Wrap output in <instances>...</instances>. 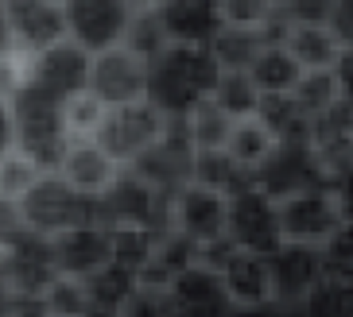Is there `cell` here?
Segmentation results:
<instances>
[{
    "label": "cell",
    "instance_id": "cell-1",
    "mask_svg": "<svg viewBox=\"0 0 353 317\" xmlns=\"http://www.w3.org/2000/svg\"><path fill=\"white\" fill-rule=\"evenodd\" d=\"M221 74L225 70L210 47H167L156 62H148V105H156L167 120H187L214 97Z\"/></svg>",
    "mask_w": 353,
    "mask_h": 317
},
{
    "label": "cell",
    "instance_id": "cell-2",
    "mask_svg": "<svg viewBox=\"0 0 353 317\" xmlns=\"http://www.w3.org/2000/svg\"><path fill=\"white\" fill-rule=\"evenodd\" d=\"M8 105L16 120V151L28 155L43 174H63V163L74 147L70 124H66L70 101L39 89L35 82H23Z\"/></svg>",
    "mask_w": 353,
    "mask_h": 317
},
{
    "label": "cell",
    "instance_id": "cell-3",
    "mask_svg": "<svg viewBox=\"0 0 353 317\" xmlns=\"http://www.w3.org/2000/svg\"><path fill=\"white\" fill-rule=\"evenodd\" d=\"M20 205L28 217V228L39 236H51V240L74 232V228L101 225V197L74 190L63 174H43Z\"/></svg>",
    "mask_w": 353,
    "mask_h": 317
},
{
    "label": "cell",
    "instance_id": "cell-4",
    "mask_svg": "<svg viewBox=\"0 0 353 317\" xmlns=\"http://www.w3.org/2000/svg\"><path fill=\"white\" fill-rule=\"evenodd\" d=\"M167 128H171V120L159 113L156 105L136 101V105H121V109H109V113H105L101 128L94 132V144L101 147L121 171H128V166H136L159 140H163Z\"/></svg>",
    "mask_w": 353,
    "mask_h": 317
},
{
    "label": "cell",
    "instance_id": "cell-5",
    "mask_svg": "<svg viewBox=\"0 0 353 317\" xmlns=\"http://www.w3.org/2000/svg\"><path fill=\"white\" fill-rule=\"evenodd\" d=\"M171 205H175V197L159 194L156 186H148L132 171H121V178L101 194V225L163 236L171 232Z\"/></svg>",
    "mask_w": 353,
    "mask_h": 317
},
{
    "label": "cell",
    "instance_id": "cell-6",
    "mask_svg": "<svg viewBox=\"0 0 353 317\" xmlns=\"http://www.w3.org/2000/svg\"><path fill=\"white\" fill-rule=\"evenodd\" d=\"M66 35L82 51L97 54L125 47V35L136 20V8L128 0H66Z\"/></svg>",
    "mask_w": 353,
    "mask_h": 317
},
{
    "label": "cell",
    "instance_id": "cell-7",
    "mask_svg": "<svg viewBox=\"0 0 353 317\" xmlns=\"http://www.w3.org/2000/svg\"><path fill=\"white\" fill-rule=\"evenodd\" d=\"M256 186L272 201H288L307 190H330V174L314 144H276L268 163L256 171Z\"/></svg>",
    "mask_w": 353,
    "mask_h": 317
},
{
    "label": "cell",
    "instance_id": "cell-8",
    "mask_svg": "<svg viewBox=\"0 0 353 317\" xmlns=\"http://www.w3.org/2000/svg\"><path fill=\"white\" fill-rule=\"evenodd\" d=\"M229 244L237 252H256V256H276L283 248V228H280V201H272L260 186L245 194L229 197V225H225Z\"/></svg>",
    "mask_w": 353,
    "mask_h": 317
},
{
    "label": "cell",
    "instance_id": "cell-9",
    "mask_svg": "<svg viewBox=\"0 0 353 317\" xmlns=\"http://www.w3.org/2000/svg\"><path fill=\"white\" fill-rule=\"evenodd\" d=\"M194 155H198V147L190 144L187 120H171L163 140L128 171L136 178H144L148 186H156L159 194L179 197L187 186H194Z\"/></svg>",
    "mask_w": 353,
    "mask_h": 317
},
{
    "label": "cell",
    "instance_id": "cell-10",
    "mask_svg": "<svg viewBox=\"0 0 353 317\" xmlns=\"http://www.w3.org/2000/svg\"><path fill=\"white\" fill-rule=\"evenodd\" d=\"M342 225H345L342 209H338L330 190H307V194H295V197H288V201H280L283 244L322 248Z\"/></svg>",
    "mask_w": 353,
    "mask_h": 317
},
{
    "label": "cell",
    "instance_id": "cell-11",
    "mask_svg": "<svg viewBox=\"0 0 353 317\" xmlns=\"http://www.w3.org/2000/svg\"><path fill=\"white\" fill-rule=\"evenodd\" d=\"M28 62V82H35L39 89L63 97V101H74L90 93V78H94V54L82 51L78 43H59L51 51L35 54V58H23Z\"/></svg>",
    "mask_w": 353,
    "mask_h": 317
},
{
    "label": "cell",
    "instance_id": "cell-12",
    "mask_svg": "<svg viewBox=\"0 0 353 317\" xmlns=\"http://www.w3.org/2000/svg\"><path fill=\"white\" fill-rule=\"evenodd\" d=\"M90 93L105 109H121V105L148 101V62L136 58L128 47L105 51L94 58V78H90Z\"/></svg>",
    "mask_w": 353,
    "mask_h": 317
},
{
    "label": "cell",
    "instance_id": "cell-13",
    "mask_svg": "<svg viewBox=\"0 0 353 317\" xmlns=\"http://www.w3.org/2000/svg\"><path fill=\"white\" fill-rule=\"evenodd\" d=\"M4 4H8L16 54H23V58H35V54L70 39L63 4H54V0H4Z\"/></svg>",
    "mask_w": 353,
    "mask_h": 317
},
{
    "label": "cell",
    "instance_id": "cell-14",
    "mask_svg": "<svg viewBox=\"0 0 353 317\" xmlns=\"http://www.w3.org/2000/svg\"><path fill=\"white\" fill-rule=\"evenodd\" d=\"M225 225H229V197L214 194L206 186H187L171 205V228L179 236H187L194 248L225 240Z\"/></svg>",
    "mask_w": 353,
    "mask_h": 317
},
{
    "label": "cell",
    "instance_id": "cell-15",
    "mask_svg": "<svg viewBox=\"0 0 353 317\" xmlns=\"http://www.w3.org/2000/svg\"><path fill=\"white\" fill-rule=\"evenodd\" d=\"M326 283V259L322 248L311 244H283L272 256V287L276 302L283 306H307V298Z\"/></svg>",
    "mask_w": 353,
    "mask_h": 317
},
{
    "label": "cell",
    "instance_id": "cell-16",
    "mask_svg": "<svg viewBox=\"0 0 353 317\" xmlns=\"http://www.w3.org/2000/svg\"><path fill=\"white\" fill-rule=\"evenodd\" d=\"M163 294H167V306H171V317H229L237 309L229 302V290L218 271L198 263L171 278V287Z\"/></svg>",
    "mask_w": 353,
    "mask_h": 317
},
{
    "label": "cell",
    "instance_id": "cell-17",
    "mask_svg": "<svg viewBox=\"0 0 353 317\" xmlns=\"http://www.w3.org/2000/svg\"><path fill=\"white\" fill-rule=\"evenodd\" d=\"M156 12L171 47H214V39L225 31L221 0H163Z\"/></svg>",
    "mask_w": 353,
    "mask_h": 317
},
{
    "label": "cell",
    "instance_id": "cell-18",
    "mask_svg": "<svg viewBox=\"0 0 353 317\" xmlns=\"http://www.w3.org/2000/svg\"><path fill=\"white\" fill-rule=\"evenodd\" d=\"M4 271L12 278L16 298H43L47 287L59 278V263H54V240L39 232H28L20 244L4 252Z\"/></svg>",
    "mask_w": 353,
    "mask_h": 317
},
{
    "label": "cell",
    "instance_id": "cell-19",
    "mask_svg": "<svg viewBox=\"0 0 353 317\" xmlns=\"http://www.w3.org/2000/svg\"><path fill=\"white\" fill-rule=\"evenodd\" d=\"M54 263H59V275L85 283L101 267L113 263V236H109V228L90 225V228H74V232L59 236L54 240Z\"/></svg>",
    "mask_w": 353,
    "mask_h": 317
},
{
    "label": "cell",
    "instance_id": "cell-20",
    "mask_svg": "<svg viewBox=\"0 0 353 317\" xmlns=\"http://www.w3.org/2000/svg\"><path fill=\"white\" fill-rule=\"evenodd\" d=\"M221 283L229 290V302L237 309L268 306L276 302V287H272V256H256V252H233L221 263Z\"/></svg>",
    "mask_w": 353,
    "mask_h": 317
},
{
    "label": "cell",
    "instance_id": "cell-21",
    "mask_svg": "<svg viewBox=\"0 0 353 317\" xmlns=\"http://www.w3.org/2000/svg\"><path fill=\"white\" fill-rule=\"evenodd\" d=\"M63 178L74 190H82V194H90V197H101L105 190L121 178V166H117L94 140H74L70 155H66V163H63Z\"/></svg>",
    "mask_w": 353,
    "mask_h": 317
},
{
    "label": "cell",
    "instance_id": "cell-22",
    "mask_svg": "<svg viewBox=\"0 0 353 317\" xmlns=\"http://www.w3.org/2000/svg\"><path fill=\"white\" fill-rule=\"evenodd\" d=\"M256 120L268 128V135L276 144H314V120L295 101V93H268V97H260Z\"/></svg>",
    "mask_w": 353,
    "mask_h": 317
},
{
    "label": "cell",
    "instance_id": "cell-23",
    "mask_svg": "<svg viewBox=\"0 0 353 317\" xmlns=\"http://www.w3.org/2000/svg\"><path fill=\"white\" fill-rule=\"evenodd\" d=\"M194 186H206L221 197H237L256 186V174L233 159L229 151H198L194 155Z\"/></svg>",
    "mask_w": 353,
    "mask_h": 317
},
{
    "label": "cell",
    "instance_id": "cell-24",
    "mask_svg": "<svg viewBox=\"0 0 353 317\" xmlns=\"http://www.w3.org/2000/svg\"><path fill=\"white\" fill-rule=\"evenodd\" d=\"M85 290H90V302H94V306L128 309L136 298H140V290H144V278H140V271H132V267L113 259V263L101 267L97 275L85 278Z\"/></svg>",
    "mask_w": 353,
    "mask_h": 317
},
{
    "label": "cell",
    "instance_id": "cell-25",
    "mask_svg": "<svg viewBox=\"0 0 353 317\" xmlns=\"http://www.w3.org/2000/svg\"><path fill=\"white\" fill-rule=\"evenodd\" d=\"M249 78L256 82L260 97H268V93H295L303 82V66L295 62V54L288 47H264V54L256 58Z\"/></svg>",
    "mask_w": 353,
    "mask_h": 317
},
{
    "label": "cell",
    "instance_id": "cell-26",
    "mask_svg": "<svg viewBox=\"0 0 353 317\" xmlns=\"http://www.w3.org/2000/svg\"><path fill=\"white\" fill-rule=\"evenodd\" d=\"M264 35L260 31H252V28H229L225 23V31H221L218 39H214V58H218V66L225 74H249L252 66H256V58L264 54Z\"/></svg>",
    "mask_w": 353,
    "mask_h": 317
},
{
    "label": "cell",
    "instance_id": "cell-27",
    "mask_svg": "<svg viewBox=\"0 0 353 317\" xmlns=\"http://www.w3.org/2000/svg\"><path fill=\"white\" fill-rule=\"evenodd\" d=\"M288 51L295 54L303 74H311V70H334L345 47L334 39L330 28H295L288 39Z\"/></svg>",
    "mask_w": 353,
    "mask_h": 317
},
{
    "label": "cell",
    "instance_id": "cell-28",
    "mask_svg": "<svg viewBox=\"0 0 353 317\" xmlns=\"http://www.w3.org/2000/svg\"><path fill=\"white\" fill-rule=\"evenodd\" d=\"M225 151L237 159L245 171H252L256 174L260 166L268 163V155L276 151V140L268 135V128L252 116V120H237L233 124V135H229V144H225Z\"/></svg>",
    "mask_w": 353,
    "mask_h": 317
},
{
    "label": "cell",
    "instance_id": "cell-29",
    "mask_svg": "<svg viewBox=\"0 0 353 317\" xmlns=\"http://www.w3.org/2000/svg\"><path fill=\"white\" fill-rule=\"evenodd\" d=\"M233 116H225L214 101L198 105L194 113L187 116V132H190V144L198 151H225L229 135H233Z\"/></svg>",
    "mask_w": 353,
    "mask_h": 317
},
{
    "label": "cell",
    "instance_id": "cell-30",
    "mask_svg": "<svg viewBox=\"0 0 353 317\" xmlns=\"http://www.w3.org/2000/svg\"><path fill=\"white\" fill-rule=\"evenodd\" d=\"M210 101L218 105L225 116H233V120H252L260 109V89L249 74H221V82Z\"/></svg>",
    "mask_w": 353,
    "mask_h": 317
},
{
    "label": "cell",
    "instance_id": "cell-31",
    "mask_svg": "<svg viewBox=\"0 0 353 317\" xmlns=\"http://www.w3.org/2000/svg\"><path fill=\"white\" fill-rule=\"evenodd\" d=\"M295 101L307 109V116H311V120L326 116L334 105L342 101V85H338L334 70H311V74H303L299 89H295Z\"/></svg>",
    "mask_w": 353,
    "mask_h": 317
},
{
    "label": "cell",
    "instance_id": "cell-32",
    "mask_svg": "<svg viewBox=\"0 0 353 317\" xmlns=\"http://www.w3.org/2000/svg\"><path fill=\"white\" fill-rule=\"evenodd\" d=\"M125 47L136 54V58H144V62H156L159 54L171 47L159 12H136L132 28H128V35H125Z\"/></svg>",
    "mask_w": 353,
    "mask_h": 317
},
{
    "label": "cell",
    "instance_id": "cell-33",
    "mask_svg": "<svg viewBox=\"0 0 353 317\" xmlns=\"http://www.w3.org/2000/svg\"><path fill=\"white\" fill-rule=\"evenodd\" d=\"M43 306H47L51 317H82L94 302H90V290H85L82 278L59 275L51 287H47V294H43Z\"/></svg>",
    "mask_w": 353,
    "mask_h": 317
},
{
    "label": "cell",
    "instance_id": "cell-34",
    "mask_svg": "<svg viewBox=\"0 0 353 317\" xmlns=\"http://www.w3.org/2000/svg\"><path fill=\"white\" fill-rule=\"evenodd\" d=\"M43 178V171L28 159V155L12 151L8 159H0V197H12V201H23L28 190Z\"/></svg>",
    "mask_w": 353,
    "mask_h": 317
},
{
    "label": "cell",
    "instance_id": "cell-35",
    "mask_svg": "<svg viewBox=\"0 0 353 317\" xmlns=\"http://www.w3.org/2000/svg\"><path fill=\"white\" fill-rule=\"evenodd\" d=\"M322 259H326V278L353 287V225L350 221L322 244Z\"/></svg>",
    "mask_w": 353,
    "mask_h": 317
},
{
    "label": "cell",
    "instance_id": "cell-36",
    "mask_svg": "<svg viewBox=\"0 0 353 317\" xmlns=\"http://www.w3.org/2000/svg\"><path fill=\"white\" fill-rule=\"evenodd\" d=\"M307 317H353V287L326 278L311 298H307Z\"/></svg>",
    "mask_w": 353,
    "mask_h": 317
},
{
    "label": "cell",
    "instance_id": "cell-37",
    "mask_svg": "<svg viewBox=\"0 0 353 317\" xmlns=\"http://www.w3.org/2000/svg\"><path fill=\"white\" fill-rule=\"evenodd\" d=\"M105 113H109V109L97 101L94 93L74 97V101L66 105V124H70V135H74V140H94V132L101 128Z\"/></svg>",
    "mask_w": 353,
    "mask_h": 317
},
{
    "label": "cell",
    "instance_id": "cell-38",
    "mask_svg": "<svg viewBox=\"0 0 353 317\" xmlns=\"http://www.w3.org/2000/svg\"><path fill=\"white\" fill-rule=\"evenodd\" d=\"M221 8H225V23L229 28H252L260 31L264 23L276 16V0H221Z\"/></svg>",
    "mask_w": 353,
    "mask_h": 317
},
{
    "label": "cell",
    "instance_id": "cell-39",
    "mask_svg": "<svg viewBox=\"0 0 353 317\" xmlns=\"http://www.w3.org/2000/svg\"><path fill=\"white\" fill-rule=\"evenodd\" d=\"M334 4L338 0H283L280 8L295 28H330Z\"/></svg>",
    "mask_w": 353,
    "mask_h": 317
},
{
    "label": "cell",
    "instance_id": "cell-40",
    "mask_svg": "<svg viewBox=\"0 0 353 317\" xmlns=\"http://www.w3.org/2000/svg\"><path fill=\"white\" fill-rule=\"evenodd\" d=\"M28 232H32V228H28L23 205L12 201V197H0V256H4V252H12V248L20 244Z\"/></svg>",
    "mask_w": 353,
    "mask_h": 317
},
{
    "label": "cell",
    "instance_id": "cell-41",
    "mask_svg": "<svg viewBox=\"0 0 353 317\" xmlns=\"http://www.w3.org/2000/svg\"><path fill=\"white\" fill-rule=\"evenodd\" d=\"M334 201H338V209H342V221H350L353 225V171H345L338 182L330 186Z\"/></svg>",
    "mask_w": 353,
    "mask_h": 317
},
{
    "label": "cell",
    "instance_id": "cell-42",
    "mask_svg": "<svg viewBox=\"0 0 353 317\" xmlns=\"http://www.w3.org/2000/svg\"><path fill=\"white\" fill-rule=\"evenodd\" d=\"M16 151V120H12V105L0 101V159Z\"/></svg>",
    "mask_w": 353,
    "mask_h": 317
},
{
    "label": "cell",
    "instance_id": "cell-43",
    "mask_svg": "<svg viewBox=\"0 0 353 317\" xmlns=\"http://www.w3.org/2000/svg\"><path fill=\"white\" fill-rule=\"evenodd\" d=\"M334 78H338V85H342V97L353 101V47L342 51V58H338V66H334Z\"/></svg>",
    "mask_w": 353,
    "mask_h": 317
},
{
    "label": "cell",
    "instance_id": "cell-44",
    "mask_svg": "<svg viewBox=\"0 0 353 317\" xmlns=\"http://www.w3.org/2000/svg\"><path fill=\"white\" fill-rule=\"evenodd\" d=\"M16 54V39H12V23H8V4L0 0V58Z\"/></svg>",
    "mask_w": 353,
    "mask_h": 317
},
{
    "label": "cell",
    "instance_id": "cell-45",
    "mask_svg": "<svg viewBox=\"0 0 353 317\" xmlns=\"http://www.w3.org/2000/svg\"><path fill=\"white\" fill-rule=\"evenodd\" d=\"M12 306H16V290H12V278L4 271V259H0V317H8Z\"/></svg>",
    "mask_w": 353,
    "mask_h": 317
},
{
    "label": "cell",
    "instance_id": "cell-46",
    "mask_svg": "<svg viewBox=\"0 0 353 317\" xmlns=\"http://www.w3.org/2000/svg\"><path fill=\"white\" fill-rule=\"evenodd\" d=\"M82 317H125V309H105V306H90Z\"/></svg>",
    "mask_w": 353,
    "mask_h": 317
},
{
    "label": "cell",
    "instance_id": "cell-47",
    "mask_svg": "<svg viewBox=\"0 0 353 317\" xmlns=\"http://www.w3.org/2000/svg\"><path fill=\"white\" fill-rule=\"evenodd\" d=\"M128 4H132L136 12H156L159 4H163V0H128Z\"/></svg>",
    "mask_w": 353,
    "mask_h": 317
},
{
    "label": "cell",
    "instance_id": "cell-48",
    "mask_svg": "<svg viewBox=\"0 0 353 317\" xmlns=\"http://www.w3.org/2000/svg\"><path fill=\"white\" fill-rule=\"evenodd\" d=\"M54 4H66V0H54Z\"/></svg>",
    "mask_w": 353,
    "mask_h": 317
},
{
    "label": "cell",
    "instance_id": "cell-49",
    "mask_svg": "<svg viewBox=\"0 0 353 317\" xmlns=\"http://www.w3.org/2000/svg\"><path fill=\"white\" fill-rule=\"evenodd\" d=\"M276 4H283V0H276Z\"/></svg>",
    "mask_w": 353,
    "mask_h": 317
}]
</instances>
